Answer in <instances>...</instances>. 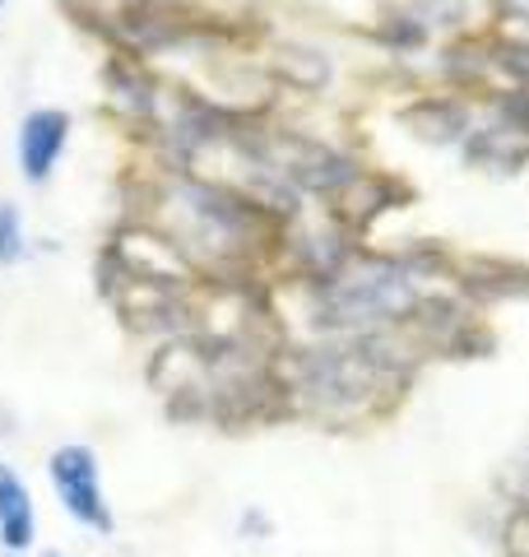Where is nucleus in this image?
<instances>
[{"label": "nucleus", "mask_w": 529, "mask_h": 557, "mask_svg": "<svg viewBox=\"0 0 529 557\" xmlns=\"http://www.w3.org/2000/svg\"><path fill=\"white\" fill-rule=\"evenodd\" d=\"M42 557H65V553H42Z\"/></svg>", "instance_id": "11"}, {"label": "nucleus", "mask_w": 529, "mask_h": 557, "mask_svg": "<svg viewBox=\"0 0 529 557\" xmlns=\"http://www.w3.org/2000/svg\"><path fill=\"white\" fill-rule=\"evenodd\" d=\"M47 479L57 487L65 516L75 525L94 530V534H112L116 520H112V507H108V493H102V474H98V456L79 442L70 446H57L47 456Z\"/></svg>", "instance_id": "3"}, {"label": "nucleus", "mask_w": 529, "mask_h": 557, "mask_svg": "<svg viewBox=\"0 0 529 557\" xmlns=\"http://www.w3.org/2000/svg\"><path fill=\"white\" fill-rule=\"evenodd\" d=\"M0 10H5V0H0Z\"/></svg>", "instance_id": "12"}, {"label": "nucleus", "mask_w": 529, "mask_h": 557, "mask_svg": "<svg viewBox=\"0 0 529 557\" xmlns=\"http://www.w3.org/2000/svg\"><path fill=\"white\" fill-rule=\"evenodd\" d=\"M65 139H70V112L38 108V112L24 116V126H20V168H24V177L33 186L51 177V168H57L61 153H65Z\"/></svg>", "instance_id": "5"}, {"label": "nucleus", "mask_w": 529, "mask_h": 557, "mask_svg": "<svg viewBox=\"0 0 529 557\" xmlns=\"http://www.w3.org/2000/svg\"><path fill=\"white\" fill-rule=\"evenodd\" d=\"M469 159H479L497 172H516L529 159V131L516 126H488L469 139Z\"/></svg>", "instance_id": "7"}, {"label": "nucleus", "mask_w": 529, "mask_h": 557, "mask_svg": "<svg viewBox=\"0 0 529 557\" xmlns=\"http://www.w3.org/2000/svg\"><path fill=\"white\" fill-rule=\"evenodd\" d=\"M404 126H409L418 139H432V145H451V139L465 131V108H460V102L422 98L418 108L404 112Z\"/></svg>", "instance_id": "8"}, {"label": "nucleus", "mask_w": 529, "mask_h": 557, "mask_svg": "<svg viewBox=\"0 0 529 557\" xmlns=\"http://www.w3.org/2000/svg\"><path fill=\"white\" fill-rule=\"evenodd\" d=\"M274 168L284 172V177H293L297 186H311V190H344L353 177H358L340 153L325 149V145H311V139H279Z\"/></svg>", "instance_id": "4"}, {"label": "nucleus", "mask_w": 529, "mask_h": 557, "mask_svg": "<svg viewBox=\"0 0 529 557\" xmlns=\"http://www.w3.org/2000/svg\"><path fill=\"white\" fill-rule=\"evenodd\" d=\"M418 311V284L409 270L391 260H372L362 270H344L325 278L321 321L344 330H372L385 321H404Z\"/></svg>", "instance_id": "2"}, {"label": "nucleus", "mask_w": 529, "mask_h": 557, "mask_svg": "<svg viewBox=\"0 0 529 557\" xmlns=\"http://www.w3.org/2000/svg\"><path fill=\"white\" fill-rule=\"evenodd\" d=\"M502 14H510V20H525L529 24V0H497Z\"/></svg>", "instance_id": "10"}, {"label": "nucleus", "mask_w": 529, "mask_h": 557, "mask_svg": "<svg viewBox=\"0 0 529 557\" xmlns=\"http://www.w3.org/2000/svg\"><path fill=\"white\" fill-rule=\"evenodd\" d=\"M24 260V219L14 205H0V265Z\"/></svg>", "instance_id": "9"}, {"label": "nucleus", "mask_w": 529, "mask_h": 557, "mask_svg": "<svg viewBox=\"0 0 529 557\" xmlns=\"http://www.w3.org/2000/svg\"><path fill=\"white\" fill-rule=\"evenodd\" d=\"M395 381H399V362L372 335L316 348V354L303 358V391L321 409H362L377 399V391H391Z\"/></svg>", "instance_id": "1"}, {"label": "nucleus", "mask_w": 529, "mask_h": 557, "mask_svg": "<svg viewBox=\"0 0 529 557\" xmlns=\"http://www.w3.org/2000/svg\"><path fill=\"white\" fill-rule=\"evenodd\" d=\"M38 539V516H33V493L14 465L0 460V544L10 557H20Z\"/></svg>", "instance_id": "6"}]
</instances>
